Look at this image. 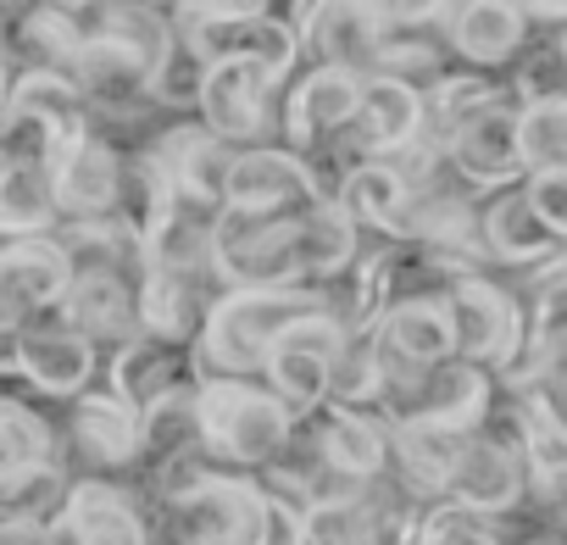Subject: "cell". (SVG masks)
Listing matches in <instances>:
<instances>
[{"instance_id": "cell-30", "label": "cell", "mask_w": 567, "mask_h": 545, "mask_svg": "<svg viewBox=\"0 0 567 545\" xmlns=\"http://www.w3.org/2000/svg\"><path fill=\"white\" fill-rule=\"evenodd\" d=\"M223 285H200V279H173V272L145 267L140 279V340H162V346H195L206 307L217 301Z\"/></svg>"}, {"instance_id": "cell-16", "label": "cell", "mask_w": 567, "mask_h": 545, "mask_svg": "<svg viewBox=\"0 0 567 545\" xmlns=\"http://www.w3.org/2000/svg\"><path fill=\"white\" fill-rule=\"evenodd\" d=\"M440 34H445L451 62L473 73H506L534 40L517 0H456V7H440Z\"/></svg>"}, {"instance_id": "cell-43", "label": "cell", "mask_w": 567, "mask_h": 545, "mask_svg": "<svg viewBox=\"0 0 567 545\" xmlns=\"http://www.w3.org/2000/svg\"><path fill=\"white\" fill-rule=\"evenodd\" d=\"M0 351H7V340H0Z\"/></svg>"}, {"instance_id": "cell-22", "label": "cell", "mask_w": 567, "mask_h": 545, "mask_svg": "<svg viewBox=\"0 0 567 545\" xmlns=\"http://www.w3.org/2000/svg\"><path fill=\"white\" fill-rule=\"evenodd\" d=\"M301 429H307L318 462H329V467H340V473H351L362 484H373L390 467V434H384V423L373 412H351V407L323 401L318 412L301 418Z\"/></svg>"}, {"instance_id": "cell-34", "label": "cell", "mask_w": 567, "mask_h": 545, "mask_svg": "<svg viewBox=\"0 0 567 545\" xmlns=\"http://www.w3.org/2000/svg\"><path fill=\"white\" fill-rule=\"evenodd\" d=\"M56 423L29 407L23 395H0V490L40 473V467H56Z\"/></svg>"}, {"instance_id": "cell-5", "label": "cell", "mask_w": 567, "mask_h": 545, "mask_svg": "<svg viewBox=\"0 0 567 545\" xmlns=\"http://www.w3.org/2000/svg\"><path fill=\"white\" fill-rule=\"evenodd\" d=\"M445 501L451 506H467L489 523H506L528 506V473H523V451H517V429H512V412L506 401L495 395L489 418L467 434L462 445V462L445 484Z\"/></svg>"}, {"instance_id": "cell-3", "label": "cell", "mask_w": 567, "mask_h": 545, "mask_svg": "<svg viewBox=\"0 0 567 545\" xmlns=\"http://www.w3.org/2000/svg\"><path fill=\"white\" fill-rule=\"evenodd\" d=\"M173 18V40L200 62H245L256 68L272 90H284L301 68V34L290 29V18H278L272 7H206V0H189V7H167Z\"/></svg>"}, {"instance_id": "cell-19", "label": "cell", "mask_w": 567, "mask_h": 545, "mask_svg": "<svg viewBox=\"0 0 567 545\" xmlns=\"http://www.w3.org/2000/svg\"><path fill=\"white\" fill-rule=\"evenodd\" d=\"M517 106H495L484 112L478 123H467L440 156H445V173L467 189V195H495V189H512L523 184V156H517Z\"/></svg>"}, {"instance_id": "cell-39", "label": "cell", "mask_w": 567, "mask_h": 545, "mask_svg": "<svg viewBox=\"0 0 567 545\" xmlns=\"http://www.w3.org/2000/svg\"><path fill=\"white\" fill-rule=\"evenodd\" d=\"M401 545H506L501 523L467 512V506H451V501H429L417 506L412 528L401 534Z\"/></svg>"}, {"instance_id": "cell-21", "label": "cell", "mask_w": 567, "mask_h": 545, "mask_svg": "<svg viewBox=\"0 0 567 545\" xmlns=\"http://www.w3.org/2000/svg\"><path fill=\"white\" fill-rule=\"evenodd\" d=\"M0 56H7L12 79H23V73L73 79L79 34L62 7H0Z\"/></svg>"}, {"instance_id": "cell-15", "label": "cell", "mask_w": 567, "mask_h": 545, "mask_svg": "<svg viewBox=\"0 0 567 545\" xmlns=\"http://www.w3.org/2000/svg\"><path fill=\"white\" fill-rule=\"evenodd\" d=\"M51 545H151V523L117 479H73L51 528Z\"/></svg>"}, {"instance_id": "cell-42", "label": "cell", "mask_w": 567, "mask_h": 545, "mask_svg": "<svg viewBox=\"0 0 567 545\" xmlns=\"http://www.w3.org/2000/svg\"><path fill=\"white\" fill-rule=\"evenodd\" d=\"M7 95H12V68H7V56H0V112H7Z\"/></svg>"}, {"instance_id": "cell-41", "label": "cell", "mask_w": 567, "mask_h": 545, "mask_svg": "<svg viewBox=\"0 0 567 545\" xmlns=\"http://www.w3.org/2000/svg\"><path fill=\"white\" fill-rule=\"evenodd\" d=\"M261 545H307V517H301V506L267 495V539H261Z\"/></svg>"}, {"instance_id": "cell-40", "label": "cell", "mask_w": 567, "mask_h": 545, "mask_svg": "<svg viewBox=\"0 0 567 545\" xmlns=\"http://www.w3.org/2000/svg\"><path fill=\"white\" fill-rule=\"evenodd\" d=\"M523 189H528V206H534V217L567 245V173H539V178H523Z\"/></svg>"}, {"instance_id": "cell-11", "label": "cell", "mask_w": 567, "mask_h": 545, "mask_svg": "<svg viewBox=\"0 0 567 545\" xmlns=\"http://www.w3.org/2000/svg\"><path fill=\"white\" fill-rule=\"evenodd\" d=\"M56 445H62L56 456L84 462V479L134 473V462H140V412L128 401H117L106 384H90L84 395L68 401Z\"/></svg>"}, {"instance_id": "cell-35", "label": "cell", "mask_w": 567, "mask_h": 545, "mask_svg": "<svg viewBox=\"0 0 567 545\" xmlns=\"http://www.w3.org/2000/svg\"><path fill=\"white\" fill-rule=\"evenodd\" d=\"M7 112L45 123L62 145H73V140L95 134V117H90V106H84L79 84H73V79H62V73H23V79H12Z\"/></svg>"}, {"instance_id": "cell-31", "label": "cell", "mask_w": 567, "mask_h": 545, "mask_svg": "<svg viewBox=\"0 0 567 545\" xmlns=\"http://www.w3.org/2000/svg\"><path fill=\"white\" fill-rule=\"evenodd\" d=\"M51 239L62 245L73 272H112V279H128V285L145 279V245L117 212L90 217V223H56Z\"/></svg>"}, {"instance_id": "cell-25", "label": "cell", "mask_w": 567, "mask_h": 545, "mask_svg": "<svg viewBox=\"0 0 567 545\" xmlns=\"http://www.w3.org/2000/svg\"><path fill=\"white\" fill-rule=\"evenodd\" d=\"M390 479L412 495V501H445V484L462 462L467 434L456 429H434V423H390Z\"/></svg>"}, {"instance_id": "cell-4", "label": "cell", "mask_w": 567, "mask_h": 545, "mask_svg": "<svg viewBox=\"0 0 567 545\" xmlns=\"http://www.w3.org/2000/svg\"><path fill=\"white\" fill-rule=\"evenodd\" d=\"M195 429L217 467L261 473L296 429V412L284 407L261 379H200L195 384Z\"/></svg>"}, {"instance_id": "cell-18", "label": "cell", "mask_w": 567, "mask_h": 545, "mask_svg": "<svg viewBox=\"0 0 567 545\" xmlns=\"http://www.w3.org/2000/svg\"><path fill=\"white\" fill-rule=\"evenodd\" d=\"M478 234H484V256H489V272L501 279L506 272V285L523 279V272L545 267L550 256H561L567 245L534 217L528 206V189L512 184V189H495L478 200Z\"/></svg>"}, {"instance_id": "cell-24", "label": "cell", "mask_w": 567, "mask_h": 545, "mask_svg": "<svg viewBox=\"0 0 567 545\" xmlns=\"http://www.w3.org/2000/svg\"><path fill=\"white\" fill-rule=\"evenodd\" d=\"M189 384H200L189 346L134 340V346L112 351V362H106V390H112L117 401H128L140 418H145L156 401H167V395H178V390H189Z\"/></svg>"}, {"instance_id": "cell-38", "label": "cell", "mask_w": 567, "mask_h": 545, "mask_svg": "<svg viewBox=\"0 0 567 545\" xmlns=\"http://www.w3.org/2000/svg\"><path fill=\"white\" fill-rule=\"evenodd\" d=\"M329 401L351 407V412H373V401H379V340H373V329H351L340 340V357H334V373H329Z\"/></svg>"}, {"instance_id": "cell-26", "label": "cell", "mask_w": 567, "mask_h": 545, "mask_svg": "<svg viewBox=\"0 0 567 545\" xmlns=\"http://www.w3.org/2000/svg\"><path fill=\"white\" fill-rule=\"evenodd\" d=\"M212 223H217V212H206V206L173 195V200L162 206V217L140 234V245H145V267L173 272V279L217 285V272H212Z\"/></svg>"}, {"instance_id": "cell-2", "label": "cell", "mask_w": 567, "mask_h": 545, "mask_svg": "<svg viewBox=\"0 0 567 545\" xmlns=\"http://www.w3.org/2000/svg\"><path fill=\"white\" fill-rule=\"evenodd\" d=\"M323 312V296L307 285L284 290H217V301L200 318V335L189 346L195 379H256L267 346L296 318Z\"/></svg>"}, {"instance_id": "cell-10", "label": "cell", "mask_w": 567, "mask_h": 545, "mask_svg": "<svg viewBox=\"0 0 567 545\" xmlns=\"http://www.w3.org/2000/svg\"><path fill=\"white\" fill-rule=\"evenodd\" d=\"M495 407V379L473 362H440L429 368L412 390L401 395H384L373 407V418L390 429V423H434V429H456V434H473Z\"/></svg>"}, {"instance_id": "cell-27", "label": "cell", "mask_w": 567, "mask_h": 545, "mask_svg": "<svg viewBox=\"0 0 567 545\" xmlns=\"http://www.w3.org/2000/svg\"><path fill=\"white\" fill-rule=\"evenodd\" d=\"M301 51H312V68H340V73H379V23L368 0H323L312 7V23L301 34Z\"/></svg>"}, {"instance_id": "cell-14", "label": "cell", "mask_w": 567, "mask_h": 545, "mask_svg": "<svg viewBox=\"0 0 567 545\" xmlns=\"http://www.w3.org/2000/svg\"><path fill=\"white\" fill-rule=\"evenodd\" d=\"M7 368L29 390H40L51 401H73V395H84L101 379V351L90 340H79L68 323L40 318V323H29V329H18L7 340Z\"/></svg>"}, {"instance_id": "cell-20", "label": "cell", "mask_w": 567, "mask_h": 545, "mask_svg": "<svg viewBox=\"0 0 567 545\" xmlns=\"http://www.w3.org/2000/svg\"><path fill=\"white\" fill-rule=\"evenodd\" d=\"M56 323H68L95 351H123L140 340V285L112 279V272H73V285L56 307Z\"/></svg>"}, {"instance_id": "cell-23", "label": "cell", "mask_w": 567, "mask_h": 545, "mask_svg": "<svg viewBox=\"0 0 567 545\" xmlns=\"http://www.w3.org/2000/svg\"><path fill=\"white\" fill-rule=\"evenodd\" d=\"M517 90L506 84V73H473V68H451L423 90V134L434 151H445L467 123H478L495 106H512Z\"/></svg>"}, {"instance_id": "cell-13", "label": "cell", "mask_w": 567, "mask_h": 545, "mask_svg": "<svg viewBox=\"0 0 567 545\" xmlns=\"http://www.w3.org/2000/svg\"><path fill=\"white\" fill-rule=\"evenodd\" d=\"M68 285H73V267L51 234L7 239L0 245V340H12L18 329H29L40 318H56Z\"/></svg>"}, {"instance_id": "cell-7", "label": "cell", "mask_w": 567, "mask_h": 545, "mask_svg": "<svg viewBox=\"0 0 567 545\" xmlns=\"http://www.w3.org/2000/svg\"><path fill=\"white\" fill-rule=\"evenodd\" d=\"M357 90H362V79L340 73V68L296 73L290 90L278 95V145L296 151L307 167L323 162L340 145V134H346V123L357 112Z\"/></svg>"}, {"instance_id": "cell-1", "label": "cell", "mask_w": 567, "mask_h": 545, "mask_svg": "<svg viewBox=\"0 0 567 545\" xmlns=\"http://www.w3.org/2000/svg\"><path fill=\"white\" fill-rule=\"evenodd\" d=\"M173 545H261L267 539V490L256 473H228L212 456L173 462L151 473Z\"/></svg>"}, {"instance_id": "cell-29", "label": "cell", "mask_w": 567, "mask_h": 545, "mask_svg": "<svg viewBox=\"0 0 567 545\" xmlns=\"http://www.w3.org/2000/svg\"><path fill=\"white\" fill-rule=\"evenodd\" d=\"M329 200L351 217V228H357L362 239H390V245H395L412 189H406V178L395 173V162H351V167L340 173V184H334Z\"/></svg>"}, {"instance_id": "cell-17", "label": "cell", "mask_w": 567, "mask_h": 545, "mask_svg": "<svg viewBox=\"0 0 567 545\" xmlns=\"http://www.w3.org/2000/svg\"><path fill=\"white\" fill-rule=\"evenodd\" d=\"M45 178H51V200H56L62 223L112 217L117 212V189H123V151L106 134H84V140L56 151Z\"/></svg>"}, {"instance_id": "cell-9", "label": "cell", "mask_w": 567, "mask_h": 545, "mask_svg": "<svg viewBox=\"0 0 567 545\" xmlns=\"http://www.w3.org/2000/svg\"><path fill=\"white\" fill-rule=\"evenodd\" d=\"M195 123L228 151L272 145L278 90L245 62H212L200 79V95H195Z\"/></svg>"}, {"instance_id": "cell-6", "label": "cell", "mask_w": 567, "mask_h": 545, "mask_svg": "<svg viewBox=\"0 0 567 545\" xmlns=\"http://www.w3.org/2000/svg\"><path fill=\"white\" fill-rule=\"evenodd\" d=\"M445 312H451V335H456V362L484 368L489 379H501L528 340V318L523 301L506 279L495 272H467L445 290Z\"/></svg>"}, {"instance_id": "cell-33", "label": "cell", "mask_w": 567, "mask_h": 545, "mask_svg": "<svg viewBox=\"0 0 567 545\" xmlns=\"http://www.w3.org/2000/svg\"><path fill=\"white\" fill-rule=\"evenodd\" d=\"M512 290L528 318V351L567 362V250L550 256L545 267L523 272V279H512Z\"/></svg>"}, {"instance_id": "cell-37", "label": "cell", "mask_w": 567, "mask_h": 545, "mask_svg": "<svg viewBox=\"0 0 567 545\" xmlns=\"http://www.w3.org/2000/svg\"><path fill=\"white\" fill-rule=\"evenodd\" d=\"M517 156H523V178L567 173V95L517 106Z\"/></svg>"}, {"instance_id": "cell-36", "label": "cell", "mask_w": 567, "mask_h": 545, "mask_svg": "<svg viewBox=\"0 0 567 545\" xmlns=\"http://www.w3.org/2000/svg\"><path fill=\"white\" fill-rule=\"evenodd\" d=\"M56 200L45 167L29 162H0V245L7 239H45L56 234Z\"/></svg>"}, {"instance_id": "cell-28", "label": "cell", "mask_w": 567, "mask_h": 545, "mask_svg": "<svg viewBox=\"0 0 567 545\" xmlns=\"http://www.w3.org/2000/svg\"><path fill=\"white\" fill-rule=\"evenodd\" d=\"M379 335V351L406 362V368H440L456 357V335H451V312H445V296H406V301H390L373 323Z\"/></svg>"}, {"instance_id": "cell-12", "label": "cell", "mask_w": 567, "mask_h": 545, "mask_svg": "<svg viewBox=\"0 0 567 545\" xmlns=\"http://www.w3.org/2000/svg\"><path fill=\"white\" fill-rule=\"evenodd\" d=\"M329 200L312 178V167L284 151L278 140L272 145H250V151H234L228 162V178H223V206L228 212H250V217H301L307 206Z\"/></svg>"}, {"instance_id": "cell-8", "label": "cell", "mask_w": 567, "mask_h": 545, "mask_svg": "<svg viewBox=\"0 0 567 545\" xmlns=\"http://www.w3.org/2000/svg\"><path fill=\"white\" fill-rule=\"evenodd\" d=\"M340 340H346V329H340L329 312L296 318L290 329L267 346L256 379H261L284 407H290L296 418H307V412H318V407L329 401V373H334Z\"/></svg>"}, {"instance_id": "cell-32", "label": "cell", "mask_w": 567, "mask_h": 545, "mask_svg": "<svg viewBox=\"0 0 567 545\" xmlns=\"http://www.w3.org/2000/svg\"><path fill=\"white\" fill-rule=\"evenodd\" d=\"M290 245H296V272H301V285L318 290V285H329L334 272H346V267L362 256L368 239L351 228V217H346L334 200H318V206H307V212L296 217Z\"/></svg>"}]
</instances>
